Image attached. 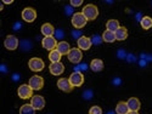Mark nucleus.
<instances>
[{"label":"nucleus","instance_id":"1","mask_svg":"<svg viewBox=\"0 0 152 114\" xmlns=\"http://www.w3.org/2000/svg\"><path fill=\"white\" fill-rule=\"evenodd\" d=\"M82 14L84 15V17L88 21H93V20L97 18V16H99V9L93 4H88L84 6Z\"/></svg>","mask_w":152,"mask_h":114},{"label":"nucleus","instance_id":"2","mask_svg":"<svg viewBox=\"0 0 152 114\" xmlns=\"http://www.w3.org/2000/svg\"><path fill=\"white\" fill-rule=\"evenodd\" d=\"M86 22H88V20L84 17V15L82 14V12H77V14H74L72 16V26L74 28H77V29L83 28L86 24Z\"/></svg>","mask_w":152,"mask_h":114},{"label":"nucleus","instance_id":"3","mask_svg":"<svg viewBox=\"0 0 152 114\" xmlns=\"http://www.w3.org/2000/svg\"><path fill=\"white\" fill-rule=\"evenodd\" d=\"M17 94L21 98L23 99H27V98H32L33 97V89L28 85V84H22L18 90H17Z\"/></svg>","mask_w":152,"mask_h":114},{"label":"nucleus","instance_id":"4","mask_svg":"<svg viewBox=\"0 0 152 114\" xmlns=\"http://www.w3.org/2000/svg\"><path fill=\"white\" fill-rule=\"evenodd\" d=\"M28 67L33 72H40L44 69V62L42 58H38V57H33L29 60L28 62Z\"/></svg>","mask_w":152,"mask_h":114},{"label":"nucleus","instance_id":"5","mask_svg":"<svg viewBox=\"0 0 152 114\" xmlns=\"http://www.w3.org/2000/svg\"><path fill=\"white\" fill-rule=\"evenodd\" d=\"M67 56H68L69 62H72V63H79V62L82 61V58H83L82 50L78 49V47H73V49H71V51L68 52Z\"/></svg>","mask_w":152,"mask_h":114},{"label":"nucleus","instance_id":"6","mask_svg":"<svg viewBox=\"0 0 152 114\" xmlns=\"http://www.w3.org/2000/svg\"><path fill=\"white\" fill-rule=\"evenodd\" d=\"M18 39L15 36V35H7L5 38V41H4V45L7 50H10V51H14V50H16L18 47Z\"/></svg>","mask_w":152,"mask_h":114},{"label":"nucleus","instance_id":"7","mask_svg":"<svg viewBox=\"0 0 152 114\" xmlns=\"http://www.w3.org/2000/svg\"><path fill=\"white\" fill-rule=\"evenodd\" d=\"M28 85L33 89V91H38V90H40V89H43L44 86V79L42 77H39V75H33V77L29 79V83Z\"/></svg>","mask_w":152,"mask_h":114},{"label":"nucleus","instance_id":"8","mask_svg":"<svg viewBox=\"0 0 152 114\" xmlns=\"http://www.w3.org/2000/svg\"><path fill=\"white\" fill-rule=\"evenodd\" d=\"M71 84L73 85V87H78V86H82L83 83H84V77L80 72H74L71 74V77L68 78Z\"/></svg>","mask_w":152,"mask_h":114},{"label":"nucleus","instance_id":"9","mask_svg":"<svg viewBox=\"0 0 152 114\" xmlns=\"http://www.w3.org/2000/svg\"><path fill=\"white\" fill-rule=\"evenodd\" d=\"M22 18L26 22H34V20L37 18V11L33 7H26L22 11Z\"/></svg>","mask_w":152,"mask_h":114},{"label":"nucleus","instance_id":"10","mask_svg":"<svg viewBox=\"0 0 152 114\" xmlns=\"http://www.w3.org/2000/svg\"><path fill=\"white\" fill-rule=\"evenodd\" d=\"M31 105L34 107L35 110H42L45 107V99L40 95H35L31 98Z\"/></svg>","mask_w":152,"mask_h":114},{"label":"nucleus","instance_id":"11","mask_svg":"<svg viewBox=\"0 0 152 114\" xmlns=\"http://www.w3.org/2000/svg\"><path fill=\"white\" fill-rule=\"evenodd\" d=\"M42 45L44 49L49 50V51H53V50H55L57 47V41L54 36H45L42 41Z\"/></svg>","mask_w":152,"mask_h":114},{"label":"nucleus","instance_id":"12","mask_svg":"<svg viewBox=\"0 0 152 114\" xmlns=\"http://www.w3.org/2000/svg\"><path fill=\"white\" fill-rule=\"evenodd\" d=\"M57 87L60 89L61 91H63V92H71V91L73 90V85L71 84L69 79H67V78H61V79H58V81H57Z\"/></svg>","mask_w":152,"mask_h":114},{"label":"nucleus","instance_id":"13","mask_svg":"<svg viewBox=\"0 0 152 114\" xmlns=\"http://www.w3.org/2000/svg\"><path fill=\"white\" fill-rule=\"evenodd\" d=\"M49 68H50V73H51L53 75H61L63 72H65V66H63L61 62L51 63Z\"/></svg>","mask_w":152,"mask_h":114},{"label":"nucleus","instance_id":"14","mask_svg":"<svg viewBox=\"0 0 152 114\" xmlns=\"http://www.w3.org/2000/svg\"><path fill=\"white\" fill-rule=\"evenodd\" d=\"M91 44H93L91 39L88 36H80L78 39V49L80 50H89L91 47Z\"/></svg>","mask_w":152,"mask_h":114},{"label":"nucleus","instance_id":"15","mask_svg":"<svg viewBox=\"0 0 152 114\" xmlns=\"http://www.w3.org/2000/svg\"><path fill=\"white\" fill-rule=\"evenodd\" d=\"M126 105H128L129 110H134V112H137L141 107L140 101H139V98H136V97H130L128 99V102H126Z\"/></svg>","mask_w":152,"mask_h":114},{"label":"nucleus","instance_id":"16","mask_svg":"<svg viewBox=\"0 0 152 114\" xmlns=\"http://www.w3.org/2000/svg\"><path fill=\"white\" fill-rule=\"evenodd\" d=\"M57 51L63 56V55H68V52L71 51V46L67 41H60L57 44V47H56Z\"/></svg>","mask_w":152,"mask_h":114},{"label":"nucleus","instance_id":"17","mask_svg":"<svg viewBox=\"0 0 152 114\" xmlns=\"http://www.w3.org/2000/svg\"><path fill=\"white\" fill-rule=\"evenodd\" d=\"M90 68L93 72H101L104 69V62L102 60H100V58H95L91 61L90 63Z\"/></svg>","mask_w":152,"mask_h":114},{"label":"nucleus","instance_id":"18","mask_svg":"<svg viewBox=\"0 0 152 114\" xmlns=\"http://www.w3.org/2000/svg\"><path fill=\"white\" fill-rule=\"evenodd\" d=\"M40 30H42V34L44 36H53V34L55 32L53 24H50V23H44L40 28Z\"/></svg>","mask_w":152,"mask_h":114},{"label":"nucleus","instance_id":"19","mask_svg":"<svg viewBox=\"0 0 152 114\" xmlns=\"http://www.w3.org/2000/svg\"><path fill=\"white\" fill-rule=\"evenodd\" d=\"M115 34H116V39L119 40V41L125 40L126 38H128V30H126L125 27H119Z\"/></svg>","mask_w":152,"mask_h":114},{"label":"nucleus","instance_id":"20","mask_svg":"<svg viewBox=\"0 0 152 114\" xmlns=\"http://www.w3.org/2000/svg\"><path fill=\"white\" fill-rule=\"evenodd\" d=\"M119 27H121V26H119V22H118L117 20H110V21H107V23H106L107 30L113 32V33H116Z\"/></svg>","mask_w":152,"mask_h":114},{"label":"nucleus","instance_id":"21","mask_svg":"<svg viewBox=\"0 0 152 114\" xmlns=\"http://www.w3.org/2000/svg\"><path fill=\"white\" fill-rule=\"evenodd\" d=\"M102 40L106 41V43H113V41H116V34L113 33V32H110V30H105L104 34H102Z\"/></svg>","mask_w":152,"mask_h":114},{"label":"nucleus","instance_id":"22","mask_svg":"<svg viewBox=\"0 0 152 114\" xmlns=\"http://www.w3.org/2000/svg\"><path fill=\"white\" fill-rule=\"evenodd\" d=\"M129 112V108H128V105L126 102H119L117 103L116 106V113L117 114H126Z\"/></svg>","mask_w":152,"mask_h":114},{"label":"nucleus","instance_id":"23","mask_svg":"<svg viewBox=\"0 0 152 114\" xmlns=\"http://www.w3.org/2000/svg\"><path fill=\"white\" fill-rule=\"evenodd\" d=\"M61 54L57 51V50H53V51H50L49 54V60L51 61V63H56V62H60L61 61Z\"/></svg>","mask_w":152,"mask_h":114},{"label":"nucleus","instance_id":"24","mask_svg":"<svg viewBox=\"0 0 152 114\" xmlns=\"http://www.w3.org/2000/svg\"><path fill=\"white\" fill-rule=\"evenodd\" d=\"M20 114H35V109L31 103L29 105H23L20 108Z\"/></svg>","mask_w":152,"mask_h":114},{"label":"nucleus","instance_id":"25","mask_svg":"<svg viewBox=\"0 0 152 114\" xmlns=\"http://www.w3.org/2000/svg\"><path fill=\"white\" fill-rule=\"evenodd\" d=\"M140 24H141V27H142L145 30H147V29H150V28L152 27V18H151L150 16H145V17L141 18Z\"/></svg>","mask_w":152,"mask_h":114},{"label":"nucleus","instance_id":"26","mask_svg":"<svg viewBox=\"0 0 152 114\" xmlns=\"http://www.w3.org/2000/svg\"><path fill=\"white\" fill-rule=\"evenodd\" d=\"M89 114H102V109L99 106H93L89 109Z\"/></svg>","mask_w":152,"mask_h":114},{"label":"nucleus","instance_id":"27","mask_svg":"<svg viewBox=\"0 0 152 114\" xmlns=\"http://www.w3.org/2000/svg\"><path fill=\"white\" fill-rule=\"evenodd\" d=\"M83 4V0H71V5L74 7H78Z\"/></svg>","mask_w":152,"mask_h":114},{"label":"nucleus","instance_id":"28","mask_svg":"<svg viewBox=\"0 0 152 114\" xmlns=\"http://www.w3.org/2000/svg\"><path fill=\"white\" fill-rule=\"evenodd\" d=\"M1 3H3V4H7V5H10V4H12L14 1H12V0H3Z\"/></svg>","mask_w":152,"mask_h":114},{"label":"nucleus","instance_id":"29","mask_svg":"<svg viewBox=\"0 0 152 114\" xmlns=\"http://www.w3.org/2000/svg\"><path fill=\"white\" fill-rule=\"evenodd\" d=\"M126 114H139V112H134V110H129Z\"/></svg>","mask_w":152,"mask_h":114}]
</instances>
